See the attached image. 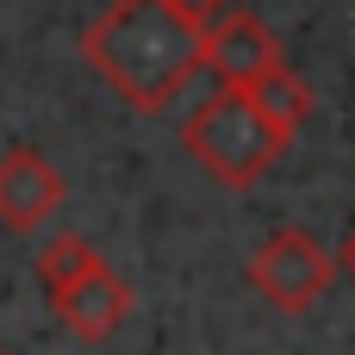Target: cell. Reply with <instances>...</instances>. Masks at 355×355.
I'll use <instances>...</instances> for the list:
<instances>
[{"label":"cell","instance_id":"obj_1","mask_svg":"<svg viewBox=\"0 0 355 355\" xmlns=\"http://www.w3.org/2000/svg\"><path fill=\"white\" fill-rule=\"evenodd\" d=\"M81 56L131 112H162L200 75V25L168 0H112L81 31Z\"/></svg>","mask_w":355,"mask_h":355},{"label":"cell","instance_id":"obj_2","mask_svg":"<svg viewBox=\"0 0 355 355\" xmlns=\"http://www.w3.org/2000/svg\"><path fill=\"white\" fill-rule=\"evenodd\" d=\"M181 150H187L218 187L250 193V187L287 156V137L256 112V100H250L243 87H218V94H206V100L187 112Z\"/></svg>","mask_w":355,"mask_h":355},{"label":"cell","instance_id":"obj_3","mask_svg":"<svg viewBox=\"0 0 355 355\" xmlns=\"http://www.w3.org/2000/svg\"><path fill=\"white\" fill-rule=\"evenodd\" d=\"M250 287L275 306V312H312L331 287H337V256L300 231V225H281L262 237V250L250 256Z\"/></svg>","mask_w":355,"mask_h":355},{"label":"cell","instance_id":"obj_4","mask_svg":"<svg viewBox=\"0 0 355 355\" xmlns=\"http://www.w3.org/2000/svg\"><path fill=\"white\" fill-rule=\"evenodd\" d=\"M281 62H287L281 37H275L256 12H243V6H225V12L200 31V69H212L218 87H250V81H262L268 69H281Z\"/></svg>","mask_w":355,"mask_h":355},{"label":"cell","instance_id":"obj_5","mask_svg":"<svg viewBox=\"0 0 355 355\" xmlns=\"http://www.w3.org/2000/svg\"><path fill=\"white\" fill-rule=\"evenodd\" d=\"M69 200V187H62V175H56V162L37 150V144H12L6 156H0V225L6 231H37L56 206Z\"/></svg>","mask_w":355,"mask_h":355},{"label":"cell","instance_id":"obj_6","mask_svg":"<svg viewBox=\"0 0 355 355\" xmlns=\"http://www.w3.org/2000/svg\"><path fill=\"white\" fill-rule=\"evenodd\" d=\"M50 312H56L81 343H106V337L137 312V293H131V281H119V275L100 262V268H94V275H81L75 287L50 293Z\"/></svg>","mask_w":355,"mask_h":355},{"label":"cell","instance_id":"obj_7","mask_svg":"<svg viewBox=\"0 0 355 355\" xmlns=\"http://www.w3.org/2000/svg\"><path fill=\"white\" fill-rule=\"evenodd\" d=\"M243 94L256 100V112H262V119H268V125H275L287 144H293V137H300V125L312 119V87H306V81H300L287 62H281V69H268L262 81H250Z\"/></svg>","mask_w":355,"mask_h":355},{"label":"cell","instance_id":"obj_8","mask_svg":"<svg viewBox=\"0 0 355 355\" xmlns=\"http://www.w3.org/2000/svg\"><path fill=\"white\" fill-rule=\"evenodd\" d=\"M100 268V256H94V243L81 237V231H56L44 250H37V281H44V293H62V287H75L81 275H94Z\"/></svg>","mask_w":355,"mask_h":355},{"label":"cell","instance_id":"obj_9","mask_svg":"<svg viewBox=\"0 0 355 355\" xmlns=\"http://www.w3.org/2000/svg\"><path fill=\"white\" fill-rule=\"evenodd\" d=\"M168 6H175V12H181L187 25H200V31H206V25H212V19H218V12H225L231 0H168Z\"/></svg>","mask_w":355,"mask_h":355},{"label":"cell","instance_id":"obj_10","mask_svg":"<svg viewBox=\"0 0 355 355\" xmlns=\"http://www.w3.org/2000/svg\"><path fill=\"white\" fill-rule=\"evenodd\" d=\"M337 268L355 281V225H349V237H343V256H337Z\"/></svg>","mask_w":355,"mask_h":355},{"label":"cell","instance_id":"obj_11","mask_svg":"<svg viewBox=\"0 0 355 355\" xmlns=\"http://www.w3.org/2000/svg\"><path fill=\"white\" fill-rule=\"evenodd\" d=\"M0 355H6V349H0Z\"/></svg>","mask_w":355,"mask_h":355}]
</instances>
